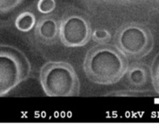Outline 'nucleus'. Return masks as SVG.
<instances>
[{
    "instance_id": "423d86ee",
    "label": "nucleus",
    "mask_w": 159,
    "mask_h": 125,
    "mask_svg": "<svg viewBox=\"0 0 159 125\" xmlns=\"http://www.w3.org/2000/svg\"><path fill=\"white\" fill-rule=\"evenodd\" d=\"M36 35L43 42L50 43L59 35V25L51 18H42L36 25Z\"/></svg>"
},
{
    "instance_id": "f8f14e48",
    "label": "nucleus",
    "mask_w": 159,
    "mask_h": 125,
    "mask_svg": "<svg viewBox=\"0 0 159 125\" xmlns=\"http://www.w3.org/2000/svg\"><path fill=\"white\" fill-rule=\"evenodd\" d=\"M23 0H0V12L7 13L15 10Z\"/></svg>"
},
{
    "instance_id": "f03ea898",
    "label": "nucleus",
    "mask_w": 159,
    "mask_h": 125,
    "mask_svg": "<svg viewBox=\"0 0 159 125\" xmlns=\"http://www.w3.org/2000/svg\"><path fill=\"white\" fill-rule=\"evenodd\" d=\"M40 81L44 93L50 97H72L80 94V81L69 63L52 62L41 69Z\"/></svg>"
},
{
    "instance_id": "0eeeda50",
    "label": "nucleus",
    "mask_w": 159,
    "mask_h": 125,
    "mask_svg": "<svg viewBox=\"0 0 159 125\" xmlns=\"http://www.w3.org/2000/svg\"><path fill=\"white\" fill-rule=\"evenodd\" d=\"M128 72V81L133 86L141 87L147 83L150 76V72L147 69L146 66L142 65H136L132 66Z\"/></svg>"
},
{
    "instance_id": "39448f33",
    "label": "nucleus",
    "mask_w": 159,
    "mask_h": 125,
    "mask_svg": "<svg viewBox=\"0 0 159 125\" xmlns=\"http://www.w3.org/2000/svg\"><path fill=\"white\" fill-rule=\"evenodd\" d=\"M92 29L86 18L78 14L65 17L59 25L61 42L67 47H81L92 38Z\"/></svg>"
},
{
    "instance_id": "1a4fd4ad",
    "label": "nucleus",
    "mask_w": 159,
    "mask_h": 125,
    "mask_svg": "<svg viewBox=\"0 0 159 125\" xmlns=\"http://www.w3.org/2000/svg\"><path fill=\"white\" fill-rule=\"evenodd\" d=\"M150 77L154 89L159 94V55L153 62L150 70Z\"/></svg>"
},
{
    "instance_id": "7ed1b4c3",
    "label": "nucleus",
    "mask_w": 159,
    "mask_h": 125,
    "mask_svg": "<svg viewBox=\"0 0 159 125\" xmlns=\"http://www.w3.org/2000/svg\"><path fill=\"white\" fill-rule=\"evenodd\" d=\"M30 65L21 51L10 46H0V96H5L26 80Z\"/></svg>"
},
{
    "instance_id": "f257e3e1",
    "label": "nucleus",
    "mask_w": 159,
    "mask_h": 125,
    "mask_svg": "<svg viewBox=\"0 0 159 125\" xmlns=\"http://www.w3.org/2000/svg\"><path fill=\"white\" fill-rule=\"evenodd\" d=\"M127 58L116 46L99 44L92 48L84 62L85 74L99 85H113L127 73Z\"/></svg>"
},
{
    "instance_id": "6e6552de",
    "label": "nucleus",
    "mask_w": 159,
    "mask_h": 125,
    "mask_svg": "<svg viewBox=\"0 0 159 125\" xmlns=\"http://www.w3.org/2000/svg\"><path fill=\"white\" fill-rule=\"evenodd\" d=\"M36 25V18L31 12H23L17 17L15 26L21 32L27 33Z\"/></svg>"
},
{
    "instance_id": "9d476101",
    "label": "nucleus",
    "mask_w": 159,
    "mask_h": 125,
    "mask_svg": "<svg viewBox=\"0 0 159 125\" xmlns=\"http://www.w3.org/2000/svg\"><path fill=\"white\" fill-rule=\"evenodd\" d=\"M92 38L99 44H107L111 40V34L104 29L96 30L92 34Z\"/></svg>"
},
{
    "instance_id": "9b49d317",
    "label": "nucleus",
    "mask_w": 159,
    "mask_h": 125,
    "mask_svg": "<svg viewBox=\"0 0 159 125\" xmlns=\"http://www.w3.org/2000/svg\"><path fill=\"white\" fill-rule=\"evenodd\" d=\"M56 8L55 0H39L38 2V10L42 14H50Z\"/></svg>"
},
{
    "instance_id": "20e7f679",
    "label": "nucleus",
    "mask_w": 159,
    "mask_h": 125,
    "mask_svg": "<svg viewBox=\"0 0 159 125\" xmlns=\"http://www.w3.org/2000/svg\"><path fill=\"white\" fill-rule=\"evenodd\" d=\"M115 43L127 58L139 59L152 50L154 38L147 26L139 23H129L118 30Z\"/></svg>"
}]
</instances>
